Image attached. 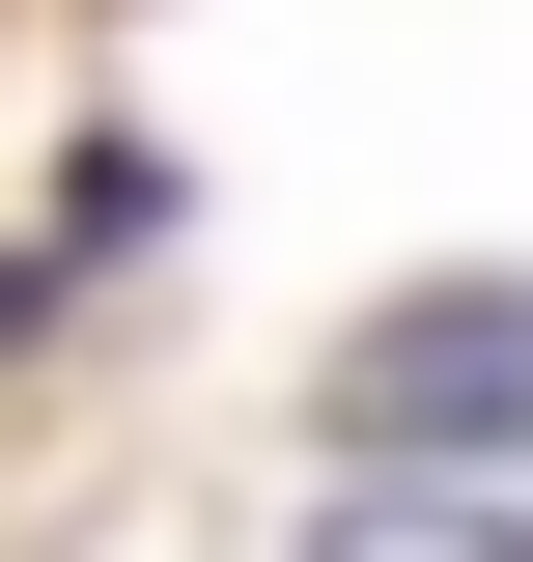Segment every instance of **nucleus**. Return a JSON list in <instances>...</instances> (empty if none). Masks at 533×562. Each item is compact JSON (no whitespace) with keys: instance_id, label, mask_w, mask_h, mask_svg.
I'll use <instances>...</instances> for the list:
<instances>
[{"instance_id":"obj_1","label":"nucleus","mask_w":533,"mask_h":562,"mask_svg":"<svg viewBox=\"0 0 533 562\" xmlns=\"http://www.w3.org/2000/svg\"><path fill=\"white\" fill-rule=\"evenodd\" d=\"M337 450L394 479V450H533V281H421L337 338Z\"/></svg>"},{"instance_id":"obj_2","label":"nucleus","mask_w":533,"mask_h":562,"mask_svg":"<svg viewBox=\"0 0 533 562\" xmlns=\"http://www.w3.org/2000/svg\"><path fill=\"white\" fill-rule=\"evenodd\" d=\"M309 562H533V506H450V479H365V506H309Z\"/></svg>"}]
</instances>
